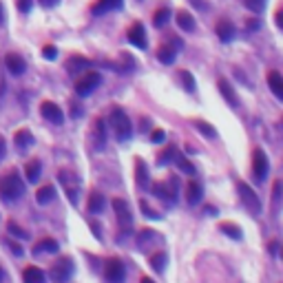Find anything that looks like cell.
Listing matches in <instances>:
<instances>
[{
  "mask_svg": "<svg viewBox=\"0 0 283 283\" xmlns=\"http://www.w3.org/2000/svg\"><path fill=\"white\" fill-rule=\"evenodd\" d=\"M25 195V182L16 175V173H7L0 177V197L5 201H16Z\"/></svg>",
  "mask_w": 283,
  "mask_h": 283,
  "instance_id": "1",
  "label": "cell"
},
{
  "mask_svg": "<svg viewBox=\"0 0 283 283\" xmlns=\"http://www.w3.org/2000/svg\"><path fill=\"white\" fill-rule=\"evenodd\" d=\"M111 124H113V131H115V137L119 142L131 140V135H133V126H131L129 115H126L119 106H115L111 111Z\"/></svg>",
  "mask_w": 283,
  "mask_h": 283,
  "instance_id": "2",
  "label": "cell"
},
{
  "mask_svg": "<svg viewBox=\"0 0 283 283\" xmlns=\"http://www.w3.org/2000/svg\"><path fill=\"white\" fill-rule=\"evenodd\" d=\"M177 190H179V179L177 177H168L166 182L153 184V195L161 199L166 206H173L177 201Z\"/></svg>",
  "mask_w": 283,
  "mask_h": 283,
  "instance_id": "3",
  "label": "cell"
},
{
  "mask_svg": "<svg viewBox=\"0 0 283 283\" xmlns=\"http://www.w3.org/2000/svg\"><path fill=\"white\" fill-rule=\"evenodd\" d=\"M237 192H239V197H241V204L246 208H248V213L252 215H261V199L257 197V192L250 188L246 182H237Z\"/></svg>",
  "mask_w": 283,
  "mask_h": 283,
  "instance_id": "4",
  "label": "cell"
},
{
  "mask_svg": "<svg viewBox=\"0 0 283 283\" xmlns=\"http://www.w3.org/2000/svg\"><path fill=\"white\" fill-rule=\"evenodd\" d=\"M100 82H102V75L98 71H87V73L75 82V93L80 95V98H87V95H91L95 89L100 87Z\"/></svg>",
  "mask_w": 283,
  "mask_h": 283,
  "instance_id": "5",
  "label": "cell"
},
{
  "mask_svg": "<svg viewBox=\"0 0 283 283\" xmlns=\"http://www.w3.org/2000/svg\"><path fill=\"white\" fill-rule=\"evenodd\" d=\"M71 274H73V261H71V257H60L51 266L53 283H67L71 279Z\"/></svg>",
  "mask_w": 283,
  "mask_h": 283,
  "instance_id": "6",
  "label": "cell"
},
{
  "mask_svg": "<svg viewBox=\"0 0 283 283\" xmlns=\"http://www.w3.org/2000/svg\"><path fill=\"white\" fill-rule=\"evenodd\" d=\"M270 173V161H268V155L263 153L261 148H255L252 150V175H255L257 182H263Z\"/></svg>",
  "mask_w": 283,
  "mask_h": 283,
  "instance_id": "7",
  "label": "cell"
},
{
  "mask_svg": "<svg viewBox=\"0 0 283 283\" xmlns=\"http://www.w3.org/2000/svg\"><path fill=\"white\" fill-rule=\"evenodd\" d=\"M60 182H62L64 190H67L69 201L75 206V204H77V197H80V179H77L73 173H69V171H60Z\"/></svg>",
  "mask_w": 283,
  "mask_h": 283,
  "instance_id": "8",
  "label": "cell"
},
{
  "mask_svg": "<svg viewBox=\"0 0 283 283\" xmlns=\"http://www.w3.org/2000/svg\"><path fill=\"white\" fill-rule=\"evenodd\" d=\"M104 276H106L108 283H124V276H126L124 263L119 261L117 257H111L104 266Z\"/></svg>",
  "mask_w": 283,
  "mask_h": 283,
  "instance_id": "9",
  "label": "cell"
},
{
  "mask_svg": "<svg viewBox=\"0 0 283 283\" xmlns=\"http://www.w3.org/2000/svg\"><path fill=\"white\" fill-rule=\"evenodd\" d=\"M126 35H129V42H131V45L137 47V49H146V47H148L146 31H144V25H142V22H133V25L129 27V31H126Z\"/></svg>",
  "mask_w": 283,
  "mask_h": 283,
  "instance_id": "10",
  "label": "cell"
},
{
  "mask_svg": "<svg viewBox=\"0 0 283 283\" xmlns=\"http://www.w3.org/2000/svg\"><path fill=\"white\" fill-rule=\"evenodd\" d=\"M182 47V40H173L171 45H161L157 49V60L161 64H173L177 58V49Z\"/></svg>",
  "mask_w": 283,
  "mask_h": 283,
  "instance_id": "11",
  "label": "cell"
},
{
  "mask_svg": "<svg viewBox=\"0 0 283 283\" xmlns=\"http://www.w3.org/2000/svg\"><path fill=\"white\" fill-rule=\"evenodd\" d=\"M113 210H115V217H117L119 226L131 228V224H133V215H131L129 204H126L124 199H113Z\"/></svg>",
  "mask_w": 283,
  "mask_h": 283,
  "instance_id": "12",
  "label": "cell"
},
{
  "mask_svg": "<svg viewBox=\"0 0 283 283\" xmlns=\"http://www.w3.org/2000/svg\"><path fill=\"white\" fill-rule=\"evenodd\" d=\"M40 113H42V117L51 124H62V119H64L62 111H60V106L56 104V102H42Z\"/></svg>",
  "mask_w": 283,
  "mask_h": 283,
  "instance_id": "13",
  "label": "cell"
},
{
  "mask_svg": "<svg viewBox=\"0 0 283 283\" xmlns=\"http://www.w3.org/2000/svg\"><path fill=\"white\" fill-rule=\"evenodd\" d=\"M91 140H93V148L95 150H102L106 146V124H104V119H100V117L95 119Z\"/></svg>",
  "mask_w": 283,
  "mask_h": 283,
  "instance_id": "14",
  "label": "cell"
},
{
  "mask_svg": "<svg viewBox=\"0 0 283 283\" xmlns=\"http://www.w3.org/2000/svg\"><path fill=\"white\" fill-rule=\"evenodd\" d=\"M5 64H7V69H9L14 75H22V73L27 71L25 58L18 56V53H7V58H5Z\"/></svg>",
  "mask_w": 283,
  "mask_h": 283,
  "instance_id": "15",
  "label": "cell"
},
{
  "mask_svg": "<svg viewBox=\"0 0 283 283\" xmlns=\"http://www.w3.org/2000/svg\"><path fill=\"white\" fill-rule=\"evenodd\" d=\"M91 60H87V58H82V56H71L67 60V71L71 75H75V73H80V71H89L91 69Z\"/></svg>",
  "mask_w": 283,
  "mask_h": 283,
  "instance_id": "16",
  "label": "cell"
},
{
  "mask_svg": "<svg viewBox=\"0 0 283 283\" xmlns=\"http://www.w3.org/2000/svg\"><path fill=\"white\" fill-rule=\"evenodd\" d=\"M204 197V188L201 184L197 182V179H190L188 184H186V199H188L190 206H195V204H199Z\"/></svg>",
  "mask_w": 283,
  "mask_h": 283,
  "instance_id": "17",
  "label": "cell"
},
{
  "mask_svg": "<svg viewBox=\"0 0 283 283\" xmlns=\"http://www.w3.org/2000/svg\"><path fill=\"white\" fill-rule=\"evenodd\" d=\"M219 91H221V95H224V100L230 104L232 108H239V98H237V93H234V89L230 87V82L226 80V77H219Z\"/></svg>",
  "mask_w": 283,
  "mask_h": 283,
  "instance_id": "18",
  "label": "cell"
},
{
  "mask_svg": "<svg viewBox=\"0 0 283 283\" xmlns=\"http://www.w3.org/2000/svg\"><path fill=\"white\" fill-rule=\"evenodd\" d=\"M122 5H124V0H98L91 7V14L102 16V14H108V11H113V9H119Z\"/></svg>",
  "mask_w": 283,
  "mask_h": 283,
  "instance_id": "19",
  "label": "cell"
},
{
  "mask_svg": "<svg viewBox=\"0 0 283 283\" xmlns=\"http://www.w3.org/2000/svg\"><path fill=\"white\" fill-rule=\"evenodd\" d=\"M14 142H16V148L20 150V153H25V150H29V148H31V144H33V135H31V131H27V129L16 131Z\"/></svg>",
  "mask_w": 283,
  "mask_h": 283,
  "instance_id": "20",
  "label": "cell"
},
{
  "mask_svg": "<svg viewBox=\"0 0 283 283\" xmlns=\"http://www.w3.org/2000/svg\"><path fill=\"white\" fill-rule=\"evenodd\" d=\"M215 31H217V35H219L221 42H232L234 40V25L230 20H219L217 27H215Z\"/></svg>",
  "mask_w": 283,
  "mask_h": 283,
  "instance_id": "21",
  "label": "cell"
},
{
  "mask_svg": "<svg viewBox=\"0 0 283 283\" xmlns=\"http://www.w3.org/2000/svg\"><path fill=\"white\" fill-rule=\"evenodd\" d=\"M175 20H177V27L182 29V31H186V33L195 31V18H192V16L188 14V11L179 9L177 14H175Z\"/></svg>",
  "mask_w": 283,
  "mask_h": 283,
  "instance_id": "22",
  "label": "cell"
},
{
  "mask_svg": "<svg viewBox=\"0 0 283 283\" xmlns=\"http://www.w3.org/2000/svg\"><path fill=\"white\" fill-rule=\"evenodd\" d=\"M53 255V252H58V241L56 239H40L38 244H35V248H33V255Z\"/></svg>",
  "mask_w": 283,
  "mask_h": 283,
  "instance_id": "23",
  "label": "cell"
},
{
  "mask_svg": "<svg viewBox=\"0 0 283 283\" xmlns=\"http://www.w3.org/2000/svg\"><path fill=\"white\" fill-rule=\"evenodd\" d=\"M135 179H137V186H142V188L148 186V166L144 159L135 161Z\"/></svg>",
  "mask_w": 283,
  "mask_h": 283,
  "instance_id": "24",
  "label": "cell"
},
{
  "mask_svg": "<svg viewBox=\"0 0 283 283\" xmlns=\"http://www.w3.org/2000/svg\"><path fill=\"white\" fill-rule=\"evenodd\" d=\"M40 175H42V161L40 159H31L25 166V177L29 179V182H38Z\"/></svg>",
  "mask_w": 283,
  "mask_h": 283,
  "instance_id": "25",
  "label": "cell"
},
{
  "mask_svg": "<svg viewBox=\"0 0 283 283\" xmlns=\"http://www.w3.org/2000/svg\"><path fill=\"white\" fill-rule=\"evenodd\" d=\"M104 197H102V192H98V190H93L91 195H89V213H93V215H98V213H102L104 210Z\"/></svg>",
  "mask_w": 283,
  "mask_h": 283,
  "instance_id": "26",
  "label": "cell"
},
{
  "mask_svg": "<svg viewBox=\"0 0 283 283\" xmlns=\"http://www.w3.org/2000/svg\"><path fill=\"white\" fill-rule=\"evenodd\" d=\"M53 197H56V188H53V184H47V186H42V188H38V192H35V201L38 204H49L53 201Z\"/></svg>",
  "mask_w": 283,
  "mask_h": 283,
  "instance_id": "27",
  "label": "cell"
},
{
  "mask_svg": "<svg viewBox=\"0 0 283 283\" xmlns=\"http://www.w3.org/2000/svg\"><path fill=\"white\" fill-rule=\"evenodd\" d=\"M268 84H270V89H272V93L276 95V98H283V77H281L279 71H270Z\"/></svg>",
  "mask_w": 283,
  "mask_h": 283,
  "instance_id": "28",
  "label": "cell"
},
{
  "mask_svg": "<svg viewBox=\"0 0 283 283\" xmlns=\"http://www.w3.org/2000/svg\"><path fill=\"white\" fill-rule=\"evenodd\" d=\"M22 281L25 283H45V272H42L40 268L31 266V268H27L25 272H22Z\"/></svg>",
  "mask_w": 283,
  "mask_h": 283,
  "instance_id": "29",
  "label": "cell"
},
{
  "mask_svg": "<svg viewBox=\"0 0 283 283\" xmlns=\"http://www.w3.org/2000/svg\"><path fill=\"white\" fill-rule=\"evenodd\" d=\"M155 239H157L155 230H150V228H142V232L137 234V246H140V250H146L148 241H155Z\"/></svg>",
  "mask_w": 283,
  "mask_h": 283,
  "instance_id": "30",
  "label": "cell"
},
{
  "mask_svg": "<svg viewBox=\"0 0 283 283\" xmlns=\"http://www.w3.org/2000/svg\"><path fill=\"white\" fill-rule=\"evenodd\" d=\"M168 20H171V9H168V7H161V9H157V11L153 14V25L157 27V29L166 27Z\"/></svg>",
  "mask_w": 283,
  "mask_h": 283,
  "instance_id": "31",
  "label": "cell"
},
{
  "mask_svg": "<svg viewBox=\"0 0 283 283\" xmlns=\"http://www.w3.org/2000/svg\"><path fill=\"white\" fill-rule=\"evenodd\" d=\"M219 230L228 234V237H232L234 241H241V237H244V232H241V228H239L237 224H221L219 226Z\"/></svg>",
  "mask_w": 283,
  "mask_h": 283,
  "instance_id": "32",
  "label": "cell"
},
{
  "mask_svg": "<svg viewBox=\"0 0 283 283\" xmlns=\"http://www.w3.org/2000/svg\"><path fill=\"white\" fill-rule=\"evenodd\" d=\"M175 155H177L175 146H166V148L157 155V166H168L173 159H175Z\"/></svg>",
  "mask_w": 283,
  "mask_h": 283,
  "instance_id": "33",
  "label": "cell"
},
{
  "mask_svg": "<svg viewBox=\"0 0 283 283\" xmlns=\"http://www.w3.org/2000/svg\"><path fill=\"white\" fill-rule=\"evenodd\" d=\"M173 161H177V168L182 173H186V175H195V164H190V159L188 157H184V155H175V159Z\"/></svg>",
  "mask_w": 283,
  "mask_h": 283,
  "instance_id": "34",
  "label": "cell"
},
{
  "mask_svg": "<svg viewBox=\"0 0 283 283\" xmlns=\"http://www.w3.org/2000/svg\"><path fill=\"white\" fill-rule=\"evenodd\" d=\"M179 80H182V84H184V89H186V91H188V93H192V91H195V89H197V84H195V77H192L190 75V71H186V69H179Z\"/></svg>",
  "mask_w": 283,
  "mask_h": 283,
  "instance_id": "35",
  "label": "cell"
},
{
  "mask_svg": "<svg viewBox=\"0 0 283 283\" xmlns=\"http://www.w3.org/2000/svg\"><path fill=\"white\" fill-rule=\"evenodd\" d=\"M166 259H168V257H166V252H164V250L150 257V266H153V270H157V272H164V268H166Z\"/></svg>",
  "mask_w": 283,
  "mask_h": 283,
  "instance_id": "36",
  "label": "cell"
},
{
  "mask_svg": "<svg viewBox=\"0 0 283 283\" xmlns=\"http://www.w3.org/2000/svg\"><path fill=\"white\" fill-rule=\"evenodd\" d=\"M192 124H195V129H197V131H201V133L206 135V137H215V135H217L213 126H210L208 122H204V119H195V122H192Z\"/></svg>",
  "mask_w": 283,
  "mask_h": 283,
  "instance_id": "37",
  "label": "cell"
},
{
  "mask_svg": "<svg viewBox=\"0 0 283 283\" xmlns=\"http://www.w3.org/2000/svg\"><path fill=\"white\" fill-rule=\"evenodd\" d=\"M244 3H246V7H248L252 14H261V11L266 9L268 0H244Z\"/></svg>",
  "mask_w": 283,
  "mask_h": 283,
  "instance_id": "38",
  "label": "cell"
},
{
  "mask_svg": "<svg viewBox=\"0 0 283 283\" xmlns=\"http://www.w3.org/2000/svg\"><path fill=\"white\" fill-rule=\"evenodd\" d=\"M7 228H9V234H14V237H20V239H27V237H29V232H27V230H22V228L18 226L16 221H9Z\"/></svg>",
  "mask_w": 283,
  "mask_h": 283,
  "instance_id": "39",
  "label": "cell"
},
{
  "mask_svg": "<svg viewBox=\"0 0 283 283\" xmlns=\"http://www.w3.org/2000/svg\"><path fill=\"white\" fill-rule=\"evenodd\" d=\"M16 7H18V11H22V14H29L33 7V0H16Z\"/></svg>",
  "mask_w": 283,
  "mask_h": 283,
  "instance_id": "40",
  "label": "cell"
},
{
  "mask_svg": "<svg viewBox=\"0 0 283 283\" xmlns=\"http://www.w3.org/2000/svg\"><path fill=\"white\" fill-rule=\"evenodd\" d=\"M140 208L144 210V215H146V217H150V219H159V213H155V210L150 208V206H148V204L144 201V199H140Z\"/></svg>",
  "mask_w": 283,
  "mask_h": 283,
  "instance_id": "41",
  "label": "cell"
},
{
  "mask_svg": "<svg viewBox=\"0 0 283 283\" xmlns=\"http://www.w3.org/2000/svg\"><path fill=\"white\" fill-rule=\"evenodd\" d=\"M164 140H166V133L161 129H155L153 133H150V142L153 144H164Z\"/></svg>",
  "mask_w": 283,
  "mask_h": 283,
  "instance_id": "42",
  "label": "cell"
},
{
  "mask_svg": "<svg viewBox=\"0 0 283 283\" xmlns=\"http://www.w3.org/2000/svg\"><path fill=\"white\" fill-rule=\"evenodd\" d=\"M42 56H45V60H56V58H58V51H56V47L47 45L45 49H42Z\"/></svg>",
  "mask_w": 283,
  "mask_h": 283,
  "instance_id": "43",
  "label": "cell"
},
{
  "mask_svg": "<svg viewBox=\"0 0 283 283\" xmlns=\"http://www.w3.org/2000/svg\"><path fill=\"white\" fill-rule=\"evenodd\" d=\"M272 199H274V201L281 199V182H279V179H276L274 186H272Z\"/></svg>",
  "mask_w": 283,
  "mask_h": 283,
  "instance_id": "44",
  "label": "cell"
},
{
  "mask_svg": "<svg viewBox=\"0 0 283 283\" xmlns=\"http://www.w3.org/2000/svg\"><path fill=\"white\" fill-rule=\"evenodd\" d=\"M5 155H7V142H5V137L0 135V159H3Z\"/></svg>",
  "mask_w": 283,
  "mask_h": 283,
  "instance_id": "45",
  "label": "cell"
},
{
  "mask_svg": "<svg viewBox=\"0 0 283 283\" xmlns=\"http://www.w3.org/2000/svg\"><path fill=\"white\" fill-rule=\"evenodd\" d=\"M9 246H11V252H14V255H18V257H22V248L18 244H11L9 241Z\"/></svg>",
  "mask_w": 283,
  "mask_h": 283,
  "instance_id": "46",
  "label": "cell"
},
{
  "mask_svg": "<svg viewBox=\"0 0 283 283\" xmlns=\"http://www.w3.org/2000/svg\"><path fill=\"white\" fill-rule=\"evenodd\" d=\"M276 252H279V244L272 241V244H270V255H276Z\"/></svg>",
  "mask_w": 283,
  "mask_h": 283,
  "instance_id": "47",
  "label": "cell"
},
{
  "mask_svg": "<svg viewBox=\"0 0 283 283\" xmlns=\"http://www.w3.org/2000/svg\"><path fill=\"white\" fill-rule=\"evenodd\" d=\"M40 5H42V7H53V5H56V0H40Z\"/></svg>",
  "mask_w": 283,
  "mask_h": 283,
  "instance_id": "48",
  "label": "cell"
},
{
  "mask_svg": "<svg viewBox=\"0 0 283 283\" xmlns=\"http://www.w3.org/2000/svg\"><path fill=\"white\" fill-rule=\"evenodd\" d=\"M206 215H213L215 217L217 215V208L215 206H206Z\"/></svg>",
  "mask_w": 283,
  "mask_h": 283,
  "instance_id": "49",
  "label": "cell"
},
{
  "mask_svg": "<svg viewBox=\"0 0 283 283\" xmlns=\"http://www.w3.org/2000/svg\"><path fill=\"white\" fill-rule=\"evenodd\" d=\"M0 25H5V9H3V5H0Z\"/></svg>",
  "mask_w": 283,
  "mask_h": 283,
  "instance_id": "50",
  "label": "cell"
},
{
  "mask_svg": "<svg viewBox=\"0 0 283 283\" xmlns=\"http://www.w3.org/2000/svg\"><path fill=\"white\" fill-rule=\"evenodd\" d=\"M140 283H155L153 279H150V276H142V281Z\"/></svg>",
  "mask_w": 283,
  "mask_h": 283,
  "instance_id": "51",
  "label": "cell"
},
{
  "mask_svg": "<svg viewBox=\"0 0 283 283\" xmlns=\"http://www.w3.org/2000/svg\"><path fill=\"white\" fill-rule=\"evenodd\" d=\"M3 279H5V274H3V270H0V283H3Z\"/></svg>",
  "mask_w": 283,
  "mask_h": 283,
  "instance_id": "52",
  "label": "cell"
}]
</instances>
